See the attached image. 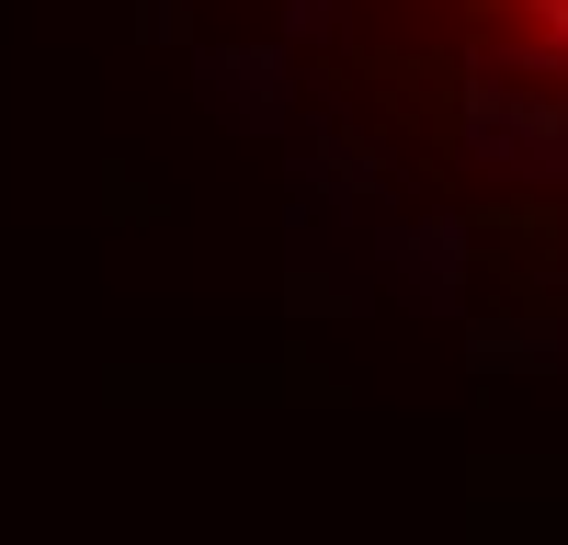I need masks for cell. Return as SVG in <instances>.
Instances as JSON below:
<instances>
[{
  "label": "cell",
  "mask_w": 568,
  "mask_h": 545,
  "mask_svg": "<svg viewBox=\"0 0 568 545\" xmlns=\"http://www.w3.org/2000/svg\"><path fill=\"white\" fill-rule=\"evenodd\" d=\"M420 12L511 91H557L568 103V0H420Z\"/></svg>",
  "instance_id": "6da1fadb"
}]
</instances>
